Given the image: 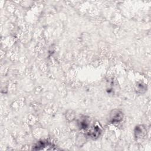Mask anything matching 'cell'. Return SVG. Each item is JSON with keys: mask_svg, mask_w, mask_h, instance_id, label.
Returning <instances> with one entry per match:
<instances>
[{"mask_svg": "<svg viewBox=\"0 0 151 151\" xmlns=\"http://www.w3.org/2000/svg\"><path fill=\"white\" fill-rule=\"evenodd\" d=\"M123 113L117 109L112 110L109 116V122L111 124H119L123 121Z\"/></svg>", "mask_w": 151, "mask_h": 151, "instance_id": "6da1fadb", "label": "cell"}, {"mask_svg": "<svg viewBox=\"0 0 151 151\" xmlns=\"http://www.w3.org/2000/svg\"><path fill=\"white\" fill-rule=\"evenodd\" d=\"M147 134V128L143 124L137 125L135 127L134 130V134L135 138L137 139H143Z\"/></svg>", "mask_w": 151, "mask_h": 151, "instance_id": "7a4b0ae2", "label": "cell"}, {"mask_svg": "<svg viewBox=\"0 0 151 151\" xmlns=\"http://www.w3.org/2000/svg\"><path fill=\"white\" fill-rule=\"evenodd\" d=\"M101 132V128L98 125H93L91 127L88 129L87 136L91 139H96L100 136Z\"/></svg>", "mask_w": 151, "mask_h": 151, "instance_id": "3957f363", "label": "cell"}, {"mask_svg": "<svg viewBox=\"0 0 151 151\" xmlns=\"http://www.w3.org/2000/svg\"><path fill=\"white\" fill-rule=\"evenodd\" d=\"M77 124L80 130H86L90 127V120L84 116H83L78 119Z\"/></svg>", "mask_w": 151, "mask_h": 151, "instance_id": "277c9868", "label": "cell"}, {"mask_svg": "<svg viewBox=\"0 0 151 151\" xmlns=\"http://www.w3.org/2000/svg\"><path fill=\"white\" fill-rule=\"evenodd\" d=\"M117 83H116V81L113 80L111 79L110 81H109V83L107 85V88L106 90L108 93L111 94H114L116 90H117Z\"/></svg>", "mask_w": 151, "mask_h": 151, "instance_id": "5b68a950", "label": "cell"}, {"mask_svg": "<svg viewBox=\"0 0 151 151\" xmlns=\"http://www.w3.org/2000/svg\"><path fill=\"white\" fill-rule=\"evenodd\" d=\"M147 89L146 84L142 82H138L135 85V90L137 93L143 94L144 93Z\"/></svg>", "mask_w": 151, "mask_h": 151, "instance_id": "8992f818", "label": "cell"}]
</instances>
